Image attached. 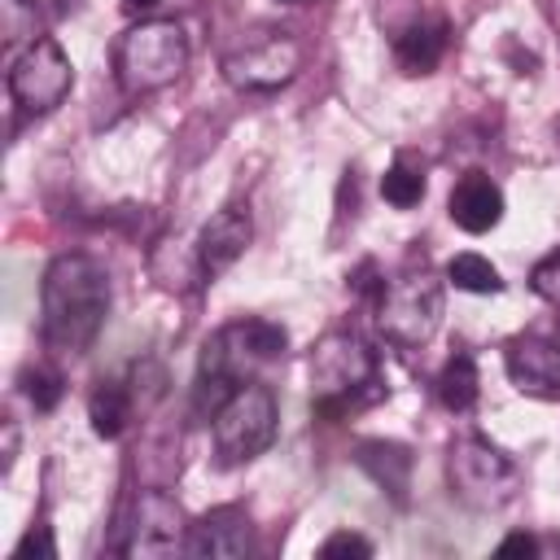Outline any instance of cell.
Wrapping results in <instances>:
<instances>
[{
  "mask_svg": "<svg viewBox=\"0 0 560 560\" xmlns=\"http://www.w3.org/2000/svg\"><path fill=\"white\" fill-rule=\"evenodd\" d=\"M0 35L4 48H18L22 39L35 44V0H0Z\"/></svg>",
  "mask_w": 560,
  "mask_h": 560,
  "instance_id": "ffe728a7",
  "label": "cell"
},
{
  "mask_svg": "<svg viewBox=\"0 0 560 560\" xmlns=\"http://www.w3.org/2000/svg\"><path fill=\"white\" fill-rule=\"evenodd\" d=\"M245 551H254V525L241 508H214V512H206L201 521L188 525L184 556L232 560V556H245Z\"/></svg>",
  "mask_w": 560,
  "mask_h": 560,
  "instance_id": "8fae6325",
  "label": "cell"
},
{
  "mask_svg": "<svg viewBox=\"0 0 560 560\" xmlns=\"http://www.w3.org/2000/svg\"><path fill=\"white\" fill-rule=\"evenodd\" d=\"M446 481H451L459 503H468L477 512H494V508H508L516 499L521 468L512 455H503L486 438H459L446 451Z\"/></svg>",
  "mask_w": 560,
  "mask_h": 560,
  "instance_id": "5b68a950",
  "label": "cell"
},
{
  "mask_svg": "<svg viewBox=\"0 0 560 560\" xmlns=\"http://www.w3.org/2000/svg\"><path fill=\"white\" fill-rule=\"evenodd\" d=\"M534 551H538V542L529 534H508L499 542V556H534Z\"/></svg>",
  "mask_w": 560,
  "mask_h": 560,
  "instance_id": "d4e9b609",
  "label": "cell"
},
{
  "mask_svg": "<svg viewBox=\"0 0 560 560\" xmlns=\"http://www.w3.org/2000/svg\"><path fill=\"white\" fill-rule=\"evenodd\" d=\"M319 556L324 560H337V556H372V542L363 534H350V529H337L332 538L319 542Z\"/></svg>",
  "mask_w": 560,
  "mask_h": 560,
  "instance_id": "603a6c76",
  "label": "cell"
},
{
  "mask_svg": "<svg viewBox=\"0 0 560 560\" xmlns=\"http://www.w3.org/2000/svg\"><path fill=\"white\" fill-rule=\"evenodd\" d=\"M70 83H74V66L61 52V44L48 39V35H39L35 44H26L13 57V66H9V96L18 101L22 114H48V109H57L66 101Z\"/></svg>",
  "mask_w": 560,
  "mask_h": 560,
  "instance_id": "52a82bcc",
  "label": "cell"
},
{
  "mask_svg": "<svg viewBox=\"0 0 560 560\" xmlns=\"http://www.w3.org/2000/svg\"><path fill=\"white\" fill-rule=\"evenodd\" d=\"M368 385H376V350L359 332H324L311 350L315 411L341 416Z\"/></svg>",
  "mask_w": 560,
  "mask_h": 560,
  "instance_id": "3957f363",
  "label": "cell"
},
{
  "mask_svg": "<svg viewBox=\"0 0 560 560\" xmlns=\"http://www.w3.org/2000/svg\"><path fill=\"white\" fill-rule=\"evenodd\" d=\"M13 556H18V560H31V556L52 560V556H57V542H52L48 525H31V529H26V538L18 542V551H13Z\"/></svg>",
  "mask_w": 560,
  "mask_h": 560,
  "instance_id": "cb8c5ba5",
  "label": "cell"
},
{
  "mask_svg": "<svg viewBox=\"0 0 560 560\" xmlns=\"http://www.w3.org/2000/svg\"><path fill=\"white\" fill-rule=\"evenodd\" d=\"M508 381L529 398H560V346L547 337H512L503 350Z\"/></svg>",
  "mask_w": 560,
  "mask_h": 560,
  "instance_id": "30bf717a",
  "label": "cell"
},
{
  "mask_svg": "<svg viewBox=\"0 0 560 560\" xmlns=\"http://www.w3.org/2000/svg\"><path fill=\"white\" fill-rule=\"evenodd\" d=\"M359 464H363L385 490L402 494L407 468H411V455H407L402 446H394V442H363V446H359Z\"/></svg>",
  "mask_w": 560,
  "mask_h": 560,
  "instance_id": "2e32d148",
  "label": "cell"
},
{
  "mask_svg": "<svg viewBox=\"0 0 560 560\" xmlns=\"http://www.w3.org/2000/svg\"><path fill=\"white\" fill-rule=\"evenodd\" d=\"M153 4H158V0H122V9H127V13H149Z\"/></svg>",
  "mask_w": 560,
  "mask_h": 560,
  "instance_id": "4316f807",
  "label": "cell"
},
{
  "mask_svg": "<svg viewBox=\"0 0 560 560\" xmlns=\"http://www.w3.org/2000/svg\"><path fill=\"white\" fill-rule=\"evenodd\" d=\"M302 70V44L289 31H262L223 57V79L236 92H276Z\"/></svg>",
  "mask_w": 560,
  "mask_h": 560,
  "instance_id": "ba28073f",
  "label": "cell"
},
{
  "mask_svg": "<svg viewBox=\"0 0 560 560\" xmlns=\"http://www.w3.org/2000/svg\"><path fill=\"white\" fill-rule=\"evenodd\" d=\"M276 398L267 385L245 381L219 411H214V451L223 464H249L276 442Z\"/></svg>",
  "mask_w": 560,
  "mask_h": 560,
  "instance_id": "8992f818",
  "label": "cell"
},
{
  "mask_svg": "<svg viewBox=\"0 0 560 560\" xmlns=\"http://www.w3.org/2000/svg\"><path fill=\"white\" fill-rule=\"evenodd\" d=\"M446 280L464 293H503V276L490 258L481 254H455L451 267H446Z\"/></svg>",
  "mask_w": 560,
  "mask_h": 560,
  "instance_id": "ac0fdd59",
  "label": "cell"
},
{
  "mask_svg": "<svg viewBox=\"0 0 560 560\" xmlns=\"http://www.w3.org/2000/svg\"><path fill=\"white\" fill-rule=\"evenodd\" d=\"M22 394L35 402V411H52L57 407V398H61V376L57 372H26L22 376Z\"/></svg>",
  "mask_w": 560,
  "mask_h": 560,
  "instance_id": "44dd1931",
  "label": "cell"
},
{
  "mask_svg": "<svg viewBox=\"0 0 560 560\" xmlns=\"http://www.w3.org/2000/svg\"><path fill=\"white\" fill-rule=\"evenodd\" d=\"M446 52V26L442 22H411L398 39H394V61L402 74H429Z\"/></svg>",
  "mask_w": 560,
  "mask_h": 560,
  "instance_id": "5bb4252c",
  "label": "cell"
},
{
  "mask_svg": "<svg viewBox=\"0 0 560 560\" xmlns=\"http://www.w3.org/2000/svg\"><path fill=\"white\" fill-rule=\"evenodd\" d=\"M381 197H385L394 210H411V206H420V197H424V175H420L416 166H407V162H394V166L381 175Z\"/></svg>",
  "mask_w": 560,
  "mask_h": 560,
  "instance_id": "d6986e66",
  "label": "cell"
},
{
  "mask_svg": "<svg viewBox=\"0 0 560 560\" xmlns=\"http://www.w3.org/2000/svg\"><path fill=\"white\" fill-rule=\"evenodd\" d=\"M284 4H302V0H284Z\"/></svg>",
  "mask_w": 560,
  "mask_h": 560,
  "instance_id": "83f0119b",
  "label": "cell"
},
{
  "mask_svg": "<svg viewBox=\"0 0 560 560\" xmlns=\"http://www.w3.org/2000/svg\"><path fill=\"white\" fill-rule=\"evenodd\" d=\"M13 459H18V424L4 420V472L13 468Z\"/></svg>",
  "mask_w": 560,
  "mask_h": 560,
  "instance_id": "484cf974",
  "label": "cell"
},
{
  "mask_svg": "<svg viewBox=\"0 0 560 560\" xmlns=\"http://www.w3.org/2000/svg\"><path fill=\"white\" fill-rule=\"evenodd\" d=\"M446 210H451L455 228L481 236V232H490V228L503 219V192H499V184H494L490 175L472 171V175H464V179L451 188Z\"/></svg>",
  "mask_w": 560,
  "mask_h": 560,
  "instance_id": "4fadbf2b",
  "label": "cell"
},
{
  "mask_svg": "<svg viewBox=\"0 0 560 560\" xmlns=\"http://www.w3.org/2000/svg\"><path fill=\"white\" fill-rule=\"evenodd\" d=\"M438 398L451 411H468L477 402V363L468 354L446 359V368L438 372Z\"/></svg>",
  "mask_w": 560,
  "mask_h": 560,
  "instance_id": "e0dca14e",
  "label": "cell"
},
{
  "mask_svg": "<svg viewBox=\"0 0 560 560\" xmlns=\"http://www.w3.org/2000/svg\"><path fill=\"white\" fill-rule=\"evenodd\" d=\"M249 236H254V223H249V210H245V206H223V210H214V214L206 219V228L197 232V249H192L197 262H201V276L228 271V267L245 254Z\"/></svg>",
  "mask_w": 560,
  "mask_h": 560,
  "instance_id": "7c38bea8",
  "label": "cell"
},
{
  "mask_svg": "<svg viewBox=\"0 0 560 560\" xmlns=\"http://www.w3.org/2000/svg\"><path fill=\"white\" fill-rule=\"evenodd\" d=\"M529 289H534L542 302H556V306H560V249H551V254L529 271Z\"/></svg>",
  "mask_w": 560,
  "mask_h": 560,
  "instance_id": "7402d4cb",
  "label": "cell"
},
{
  "mask_svg": "<svg viewBox=\"0 0 560 560\" xmlns=\"http://www.w3.org/2000/svg\"><path fill=\"white\" fill-rule=\"evenodd\" d=\"M127 416H131V394L118 381H101L88 394V420H92V433L96 438H118L122 424H127Z\"/></svg>",
  "mask_w": 560,
  "mask_h": 560,
  "instance_id": "9a60e30c",
  "label": "cell"
},
{
  "mask_svg": "<svg viewBox=\"0 0 560 560\" xmlns=\"http://www.w3.org/2000/svg\"><path fill=\"white\" fill-rule=\"evenodd\" d=\"M39 332L44 346L57 354H83L96 332L105 328L109 315V276L96 258L88 254H61L48 262L44 271V289H39Z\"/></svg>",
  "mask_w": 560,
  "mask_h": 560,
  "instance_id": "6da1fadb",
  "label": "cell"
},
{
  "mask_svg": "<svg viewBox=\"0 0 560 560\" xmlns=\"http://www.w3.org/2000/svg\"><path fill=\"white\" fill-rule=\"evenodd\" d=\"M184 70H188V35L171 18L136 22L114 44V74H118L122 92H131V96L162 92Z\"/></svg>",
  "mask_w": 560,
  "mask_h": 560,
  "instance_id": "7a4b0ae2",
  "label": "cell"
},
{
  "mask_svg": "<svg viewBox=\"0 0 560 560\" xmlns=\"http://www.w3.org/2000/svg\"><path fill=\"white\" fill-rule=\"evenodd\" d=\"M184 542H188V521H184L179 503L166 490H140L118 551L140 556V560H162V556L184 551Z\"/></svg>",
  "mask_w": 560,
  "mask_h": 560,
  "instance_id": "9c48e42d",
  "label": "cell"
},
{
  "mask_svg": "<svg viewBox=\"0 0 560 560\" xmlns=\"http://www.w3.org/2000/svg\"><path fill=\"white\" fill-rule=\"evenodd\" d=\"M376 324H381L385 341H394L402 350H420L424 341H433V332L442 324V280L429 267H407L402 276L381 284Z\"/></svg>",
  "mask_w": 560,
  "mask_h": 560,
  "instance_id": "277c9868",
  "label": "cell"
}]
</instances>
